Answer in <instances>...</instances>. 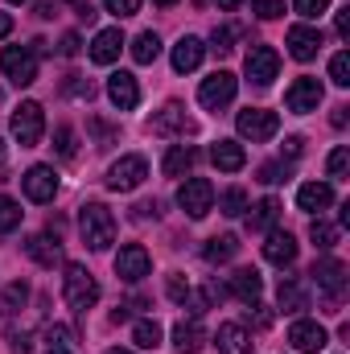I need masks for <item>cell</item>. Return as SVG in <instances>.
<instances>
[{
    "label": "cell",
    "mask_w": 350,
    "mask_h": 354,
    "mask_svg": "<svg viewBox=\"0 0 350 354\" xmlns=\"http://www.w3.org/2000/svg\"><path fill=\"white\" fill-rule=\"evenodd\" d=\"M79 231H83V243L91 252H107L116 243V214L103 202H87L79 210Z\"/></svg>",
    "instance_id": "1"
},
{
    "label": "cell",
    "mask_w": 350,
    "mask_h": 354,
    "mask_svg": "<svg viewBox=\"0 0 350 354\" xmlns=\"http://www.w3.org/2000/svg\"><path fill=\"white\" fill-rule=\"evenodd\" d=\"M62 297L75 313H87L91 305L99 301V284L83 264H66V276H62Z\"/></svg>",
    "instance_id": "2"
},
{
    "label": "cell",
    "mask_w": 350,
    "mask_h": 354,
    "mask_svg": "<svg viewBox=\"0 0 350 354\" xmlns=\"http://www.w3.org/2000/svg\"><path fill=\"white\" fill-rule=\"evenodd\" d=\"M8 128H12V136H17V145H21V149H33V145L42 140V132H46V111H42V103L25 99V103L12 111Z\"/></svg>",
    "instance_id": "3"
},
{
    "label": "cell",
    "mask_w": 350,
    "mask_h": 354,
    "mask_svg": "<svg viewBox=\"0 0 350 354\" xmlns=\"http://www.w3.org/2000/svg\"><path fill=\"white\" fill-rule=\"evenodd\" d=\"M0 71L8 75L12 87H29V83H37V54L29 46H4Z\"/></svg>",
    "instance_id": "4"
},
{
    "label": "cell",
    "mask_w": 350,
    "mask_h": 354,
    "mask_svg": "<svg viewBox=\"0 0 350 354\" xmlns=\"http://www.w3.org/2000/svg\"><path fill=\"white\" fill-rule=\"evenodd\" d=\"M235 128H239V136H243V140L264 145V140H272V136L280 132V120H276V111H264V107H243V111L235 115Z\"/></svg>",
    "instance_id": "5"
},
{
    "label": "cell",
    "mask_w": 350,
    "mask_h": 354,
    "mask_svg": "<svg viewBox=\"0 0 350 354\" xmlns=\"http://www.w3.org/2000/svg\"><path fill=\"white\" fill-rule=\"evenodd\" d=\"M309 280H313L330 301H342V297H347V284H350L347 280V264L334 260V256H322L317 264L309 268Z\"/></svg>",
    "instance_id": "6"
},
{
    "label": "cell",
    "mask_w": 350,
    "mask_h": 354,
    "mask_svg": "<svg viewBox=\"0 0 350 354\" xmlns=\"http://www.w3.org/2000/svg\"><path fill=\"white\" fill-rule=\"evenodd\" d=\"M235 91H239V79H235L231 71H214L210 79H202V87H198V103H202L206 111H223V107L235 99Z\"/></svg>",
    "instance_id": "7"
},
{
    "label": "cell",
    "mask_w": 350,
    "mask_h": 354,
    "mask_svg": "<svg viewBox=\"0 0 350 354\" xmlns=\"http://www.w3.org/2000/svg\"><path fill=\"white\" fill-rule=\"evenodd\" d=\"M177 206H181L190 218H206L210 206H214V185H210L206 177H190V181H181V189H177Z\"/></svg>",
    "instance_id": "8"
},
{
    "label": "cell",
    "mask_w": 350,
    "mask_h": 354,
    "mask_svg": "<svg viewBox=\"0 0 350 354\" xmlns=\"http://www.w3.org/2000/svg\"><path fill=\"white\" fill-rule=\"evenodd\" d=\"M145 177H149V161L132 153V157H120V161L107 169V189H116V194H132Z\"/></svg>",
    "instance_id": "9"
},
{
    "label": "cell",
    "mask_w": 350,
    "mask_h": 354,
    "mask_svg": "<svg viewBox=\"0 0 350 354\" xmlns=\"http://www.w3.org/2000/svg\"><path fill=\"white\" fill-rule=\"evenodd\" d=\"M243 71H248V79L256 87H272V79L280 75V58H276L272 46H252L248 58H243Z\"/></svg>",
    "instance_id": "10"
},
{
    "label": "cell",
    "mask_w": 350,
    "mask_h": 354,
    "mask_svg": "<svg viewBox=\"0 0 350 354\" xmlns=\"http://www.w3.org/2000/svg\"><path fill=\"white\" fill-rule=\"evenodd\" d=\"M149 272H153V256H149L140 243H128V248H120V256H116V276H120V280H128V284H140Z\"/></svg>",
    "instance_id": "11"
},
{
    "label": "cell",
    "mask_w": 350,
    "mask_h": 354,
    "mask_svg": "<svg viewBox=\"0 0 350 354\" xmlns=\"http://www.w3.org/2000/svg\"><path fill=\"white\" fill-rule=\"evenodd\" d=\"M317 103H322V83L317 79H297L293 87L284 91V107L288 111H297V115H305V111H317Z\"/></svg>",
    "instance_id": "12"
},
{
    "label": "cell",
    "mask_w": 350,
    "mask_h": 354,
    "mask_svg": "<svg viewBox=\"0 0 350 354\" xmlns=\"http://www.w3.org/2000/svg\"><path fill=\"white\" fill-rule=\"evenodd\" d=\"M157 136H185V132H194V120L185 115V107L181 103H165L157 115H153V124H149Z\"/></svg>",
    "instance_id": "13"
},
{
    "label": "cell",
    "mask_w": 350,
    "mask_h": 354,
    "mask_svg": "<svg viewBox=\"0 0 350 354\" xmlns=\"http://www.w3.org/2000/svg\"><path fill=\"white\" fill-rule=\"evenodd\" d=\"M21 185H25L29 202H54V194H58V174H54L50 165H33L29 174L21 177Z\"/></svg>",
    "instance_id": "14"
},
{
    "label": "cell",
    "mask_w": 350,
    "mask_h": 354,
    "mask_svg": "<svg viewBox=\"0 0 350 354\" xmlns=\"http://www.w3.org/2000/svg\"><path fill=\"white\" fill-rule=\"evenodd\" d=\"M288 342H293V351L301 354H317L330 338H326V330L317 326V322H305V317H297L293 326H288Z\"/></svg>",
    "instance_id": "15"
},
{
    "label": "cell",
    "mask_w": 350,
    "mask_h": 354,
    "mask_svg": "<svg viewBox=\"0 0 350 354\" xmlns=\"http://www.w3.org/2000/svg\"><path fill=\"white\" fill-rule=\"evenodd\" d=\"M317 50H322V29H313V25H293L288 29V54L297 62L317 58Z\"/></svg>",
    "instance_id": "16"
},
{
    "label": "cell",
    "mask_w": 350,
    "mask_h": 354,
    "mask_svg": "<svg viewBox=\"0 0 350 354\" xmlns=\"http://www.w3.org/2000/svg\"><path fill=\"white\" fill-rule=\"evenodd\" d=\"M107 99H111L120 111H132V107L140 103V87H136V79H132L128 71H116V75L107 79Z\"/></svg>",
    "instance_id": "17"
},
{
    "label": "cell",
    "mask_w": 350,
    "mask_h": 354,
    "mask_svg": "<svg viewBox=\"0 0 350 354\" xmlns=\"http://www.w3.org/2000/svg\"><path fill=\"white\" fill-rule=\"evenodd\" d=\"M264 260L276 268H288L297 260V239L288 231H268V243H264Z\"/></svg>",
    "instance_id": "18"
},
{
    "label": "cell",
    "mask_w": 350,
    "mask_h": 354,
    "mask_svg": "<svg viewBox=\"0 0 350 354\" xmlns=\"http://www.w3.org/2000/svg\"><path fill=\"white\" fill-rule=\"evenodd\" d=\"M227 292H231V297H239L243 305H256V301H260V292H264L260 272H256V268H239V272L227 280Z\"/></svg>",
    "instance_id": "19"
},
{
    "label": "cell",
    "mask_w": 350,
    "mask_h": 354,
    "mask_svg": "<svg viewBox=\"0 0 350 354\" xmlns=\"http://www.w3.org/2000/svg\"><path fill=\"white\" fill-rule=\"evenodd\" d=\"M120 50H124V33H120V29H99L95 41H91V62L111 66V62L120 58Z\"/></svg>",
    "instance_id": "20"
},
{
    "label": "cell",
    "mask_w": 350,
    "mask_h": 354,
    "mask_svg": "<svg viewBox=\"0 0 350 354\" xmlns=\"http://www.w3.org/2000/svg\"><path fill=\"white\" fill-rule=\"evenodd\" d=\"M210 161H214L223 174H239V169L248 165V153H243L239 140H214V145H210Z\"/></svg>",
    "instance_id": "21"
},
{
    "label": "cell",
    "mask_w": 350,
    "mask_h": 354,
    "mask_svg": "<svg viewBox=\"0 0 350 354\" xmlns=\"http://www.w3.org/2000/svg\"><path fill=\"white\" fill-rule=\"evenodd\" d=\"M297 206L309 210V214H322L326 206H334V189H330L326 181H305V185L297 189Z\"/></svg>",
    "instance_id": "22"
},
{
    "label": "cell",
    "mask_w": 350,
    "mask_h": 354,
    "mask_svg": "<svg viewBox=\"0 0 350 354\" xmlns=\"http://www.w3.org/2000/svg\"><path fill=\"white\" fill-rule=\"evenodd\" d=\"M202 54H206V46H202L198 37H190V33H185V37L174 46V71H177V75L198 71V66H202Z\"/></svg>",
    "instance_id": "23"
},
{
    "label": "cell",
    "mask_w": 350,
    "mask_h": 354,
    "mask_svg": "<svg viewBox=\"0 0 350 354\" xmlns=\"http://www.w3.org/2000/svg\"><path fill=\"white\" fill-rule=\"evenodd\" d=\"M252 351H256V342L248 338V330L239 322L219 326V354H252Z\"/></svg>",
    "instance_id": "24"
},
{
    "label": "cell",
    "mask_w": 350,
    "mask_h": 354,
    "mask_svg": "<svg viewBox=\"0 0 350 354\" xmlns=\"http://www.w3.org/2000/svg\"><path fill=\"white\" fill-rule=\"evenodd\" d=\"M276 297H280V309H284V313H301V309H309V297H305V288H301V276H280Z\"/></svg>",
    "instance_id": "25"
},
{
    "label": "cell",
    "mask_w": 350,
    "mask_h": 354,
    "mask_svg": "<svg viewBox=\"0 0 350 354\" xmlns=\"http://www.w3.org/2000/svg\"><path fill=\"white\" fill-rule=\"evenodd\" d=\"M174 346L181 354H198L202 346H206V330H202V322L198 317H190V322H181L174 330Z\"/></svg>",
    "instance_id": "26"
},
{
    "label": "cell",
    "mask_w": 350,
    "mask_h": 354,
    "mask_svg": "<svg viewBox=\"0 0 350 354\" xmlns=\"http://www.w3.org/2000/svg\"><path fill=\"white\" fill-rule=\"evenodd\" d=\"M25 252H29L42 268L62 264V243H58V239H50V235H33V239L25 243Z\"/></svg>",
    "instance_id": "27"
},
{
    "label": "cell",
    "mask_w": 350,
    "mask_h": 354,
    "mask_svg": "<svg viewBox=\"0 0 350 354\" xmlns=\"http://www.w3.org/2000/svg\"><path fill=\"white\" fill-rule=\"evenodd\" d=\"M235 252H239V239L235 235H214V239H206L202 260L206 264H227V260H235Z\"/></svg>",
    "instance_id": "28"
},
{
    "label": "cell",
    "mask_w": 350,
    "mask_h": 354,
    "mask_svg": "<svg viewBox=\"0 0 350 354\" xmlns=\"http://www.w3.org/2000/svg\"><path fill=\"white\" fill-rule=\"evenodd\" d=\"M194 161H198V153H194L190 145H174V149L165 153L161 169H165V177H185L190 169H194Z\"/></svg>",
    "instance_id": "29"
},
{
    "label": "cell",
    "mask_w": 350,
    "mask_h": 354,
    "mask_svg": "<svg viewBox=\"0 0 350 354\" xmlns=\"http://www.w3.org/2000/svg\"><path fill=\"white\" fill-rule=\"evenodd\" d=\"M157 58H161V37H157L153 29H145V33L132 41V62L149 66V62H157Z\"/></svg>",
    "instance_id": "30"
},
{
    "label": "cell",
    "mask_w": 350,
    "mask_h": 354,
    "mask_svg": "<svg viewBox=\"0 0 350 354\" xmlns=\"http://www.w3.org/2000/svg\"><path fill=\"white\" fill-rule=\"evenodd\" d=\"M132 342H136L140 351H157V346H161V322H153V317L136 322V326H132Z\"/></svg>",
    "instance_id": "31"
},
{
    "label": "cell",
    "mask_w": 350,
    "mask_h": 354,
    "mask_svg": "<svg viewBox=\"0 0 350 354\" xmlns=\"http://www.w3.org/2000/svg\"><path fill=\"white\" fill-rule=\"evenodd\" d=\"M309 239H313L322 252H330V248L338 243V227H334V223H326V218H313V223H309Z\"/></svg>",
    "instance_id": "32"
},
{
    "label": "cell",
    "mask_w": 350,
    "mask_h": 354,
    "mask_svg": "<svg viewBox=\"0 0 350 354\" xmlns=\"http://www.w3.org/2000/svg\"><path fill=\"white\" fill-rule=\"evenodd\" d=\"M21 202H12L8 194H0V235H8V231H17L21 227Z\"/></svg>",
    "instance_id": "33"
},
{
    "label": "cell",
    "mask_w": 350,
    "mask_h": 354,
    "mask_svg": "<svg viewBox=\"0 0 350 354\" xmlns=\"http://www.w3.org/2000/svg\"><path fill=\"white\" fill-rule=\"evenodd\" d=\"M276 218H280V202L276 198H264L260 206H256V214H252V231H268Z\"/></svg>",
    "instance_id": "34"
},
{
    "label": "cell",
    "mask_w": 350,
    "mask_h": 354,
    "mask_svg": "<svg viewBox=\"0 0 350 354\" xmlns=\"http://www.w3.org/2000/svg\"><path fill=\"white\" fill-rule=\"evenodd\" d=\"M219 210H223L227 218H239V214L248 210V194H243V189H227V194L219 198Z\"/></svg>",
    "instance_id": "35"
},
{
    "label": "cell",
    "mask_w": 350,
    "mask_h": 354,
    "mask_svg": "<svg viewBox=\"0 0 350 354\" xmlns=\"http://www.w3.org/2000/svg\"><path fill=\"white\" fill-rule=\"evenodd\" d=\"M330 79H334V87H350V54H334V62H330Z\"/></svg>",
    "instance_id": "36"
},
{
    "label": "cell",
    "mask_w": 350,
    "mask_h": 354,
    "mask_svg": "<svg viewBox=\"0 0 350 354\" xmlns=\"http://www.w3.org/2000/svg\"><path fill=\"white\" fill-rule=\"evenodd\" d=\"M347 169H350V149H347V145H338V149L330 153V177H334V181H342Z\"/></svg>",
    "instance_id": "37"
},
{
    "label": "cell",
    "mask_w": 350,
    "mask_h": 354,
    "mask_svg": "<svg viewBox=\"0 0 350 354\" xmlns=\"http://www.w3.org/2000/svg\"><path fill=\"white\" fill-rule=\"evenodd\" d=\"M288 174H293V165H288V161H272V165H264V169H260V181H264V185H276V181H284Z\"/></svg>",
    "instance_id": "38"
},
{
    "label": "cell",
    "mask_w": 350,
    "mask_h": 354,
    "mask_svg": "<svg viewBox=\"0 0 350 354\" xmlns=\"http://www.w3.org/2000/svg\"><path fill=\"white\" fill-rule=\"evenodd\" d=\"M293 8H297L305 21H317V17L330 8V0H293Z\"/></svg>",
    "instance_id": "39"
},
{
    "label": "cell",
    "mask_w": 350,
    "mask_h": 354,
    "mask_svg": "<svg viewBox=\"0 0 350 354\" xmlns=\"http://www.w3.org/2000/svg\"><path fill=\"white\" fill-rule=\"evenodd\" d=\"M103 8L124 21V17H136V12H140V0H103Z\"/></svg>",
    "instance_id": "40"
},
{
    "label": "cell",
    "mask_w": 350,
    "mask_h": 354,
    "mask_svg": "<svg viewBox=\"0 0 350 354\" xmlns=\"http://www.w3.org/2000/svg\"><path fill=\"white\" fill-rule=\"evenodd\" d=\"M252 12H256L260 21H276V17L284 12V0H256V4H252Z\"/></svg>",
    "instance_id": "41"
},
{
    "label": "cell",
    "mask_w": 350,
    "mask_h": 354,
    "mask_svg": "<svg viewBox=\"0 0 350 354\" xmlns=\"http://www.w3.org/2000/svg\"><path fill=\"white\" fill-rule=\"evenodd\" d=\"M54 149H58V157H75V132H71L66 124L54 132Z\"/></svg>",
    "instance_id": "42"
},
{
    "label": "cell",
    "mask_w": 350,
    "mask_h": 354,
    "mask_svg": "<svg viewBox=\"0 0 350 354\" xmlns=\"http://www.w3.org/2000/svg\"><path fill=\"white\" fill-rule=\"evenodd\" d=\"M66 95H75V99H91L95 87H91V79H83V75H71V79H66Z\"/></svg>",
    "instance_id": "43"
},
{
    "label": "cell",
    "mask_w": 350,
    "mask_h": 354,
    "mask_svg": "<svg viewBox=\"0 0 350 354\" xmlns=\"http://www.w3.org/2000/svg\"><path fill=\"white\" fill-rule=\"evenodd\" d=\"M165 288H169V301H177V305H185V297H190V280H185V276H177V272H174Z\"/></svg>",
    "instance_id": "44"
},
{
    "label": "cell",
    "mask_w": 350,
    "mask_h": 354,
    "mask_svg": "<svg viewBox=\"0 0 350 354\" xmlns=\"http://www.w3.org/2000/svg\"><path fill=\"white\" fill-rule=\"evenodd\" d=\"M25 297H29V288H25L21 280L4 288V305H8V309H21V305H25Z\"/></svg>",
    "instance_id": "45"
},
{
    "label": "cell",
    "mask_w": 350,
    "mask_h": 354,
    "mask_svg": "<svg viewBox=\"0 0 350 354\" xmlns=\"http://www.w3.org/2000/svg\"><path fill=\"white\" fill-rule=\"evenodd\" d=\"M210 50H214V54H231V50H235V46H231V29H214V33H210Z\"/></svg>",
    "instance_id": "46"
},
{
    "label": "cell",
    "mask_w": 350,
    "mask_h": 354,
    "mask_svg": "<svg viewBox=\"0 0 350 354\" xmlns=\"http://www.w3.org/2000/svg\"><path fill=\"white\" fill-rule=\"evenodd\" d=\"M91 132H95V140H99V149H107V145H116V128H107L103 120H91Z\"/></svg>",
    "instance_id": "47"
},
{
    "label": "cell",
    "mask_w": 350,
    "mask_h": 354,
    "mask_svg": "<svg viewBox=\"0 0 350 354\" xmlns=\"http://www.w3.org/2000/svg\"><path fill=\"white\" fill-rule=\"evenodd\" d=\"M46 342L50 346H71V330L66 326H46Z\"/></svg>",
    "instance_id": "48"
},
{
    "label": "cell",
    "mask_w": 350,
    "mask_h": 354,
    "mask_svg": "<svg viewBox=\"0 0 350 354\" xmlns=\"http://www.w3.org/2000/svg\"><path fill=\"white\" fill-rule=\"evenodd\" d=\"M8 351H12V354H29V351H33V346H29V334L8 330Z\"/></svg>",
    "instance_id": "49"
},
{
    "label": "cell",
    "mask_w": 350,
    "mask_h": 354,
    "mask_svg": "<svg viewBox=\"0 0 350 354\" xmlns=\"http://www.w3.org/2000/svg\"><path fill=\"white\" fill-rule=\"evenodd\" d=\"M79 46H83V41H79V33H62L58 54H62V58H75V54H79Z\"/></svg>",
    "instance_id": "50"
},
{
    "label": "cell",
    "mask_w": 350,
    "mask_h": 354,
    "mask_svg": "<svg viewBox=\"0 0 350 354\" xmlns=\"http://www.w3.org/2000/svg\"><path fill=\"white\" fill-rule=\"evenodd\" d=\"M252 309H256V326H260V330H268V326H272V309H268V305H260V301H256Z\"/></svg>",
    "instance_id": "51"
},
{
    "label": "cell",
    "mask_w": 350,
    "mask_h": 354,
    "mask_svg": "<svg viewBox=\"0 0 350 354\" xmlns=\"http://www.w3.org/2000/svg\"><path fill=\"white\" fill-rule=\"evenodd\" d=\"M66 4H75V12H79L83 21H95V8H91V0H66Z\"/></svg>",
    "instance_id": "52"
},
{
    "label": "cell",
    "mask_w": 350,
    "mask_h": 354,
    "mask_svg": "<svg viewBox=\"0 0 350 354\" xmlns=\"http://www.w3.org/2000/svg\"><path fill=\"white\" fill-rule=\"evenodd\" d=\"M338 37H342V41H350V8H342V12H338Z\"/></svg>",
    "instance_id": "53"
},
{
    "label": "cell",
    "mask_w": 350,
    "mask_h": 354,
    "mask_svg": "<svg viewBox=\"0 0 350 354\" xmlns=\"http://www.w3.org/2000/svg\"><path fill=\"white\" fill-rule=\"evenodd\" d=\"M347 103H338V107H334V115H330V124H334V128H347Z\"/></svg>",
    "instance_id": "54"
},
{
    "label": "cell",
    "mask_w": 350,
    "mask_h": 354,
    "mask_svg": "<svg viewBox=\"0 0 350 354\" xmlns=\"http://www.w3.org/2000/svg\"><path fill=\"white\" fill-rule=\"evenodd\" d=\"M54 12H58V4H54V0H37V17H46V21H50Z\"/></svg>",
    "instance_id": "55"
},
{
    "label": "cell",
    "mask_w": 350,
    "mask_h": 354,
    "mask_svg": "<svg viewBox=\"0 0 350 354\" xmlns=\"http://www.w3.org/2000/svg\"><path fill=\"white\" fill-rule=\"evenodd\" d=\"M128 317H132L128 305H116V309H111V326H120V322H128Z\"/></svg>",
    "instance_id": "56"
},
{
    "label": "cell",
    "mask_w": 350,
    "mask_h": 354,
    "mask_svg": "<svg viewBox=\"0 0 350 354\" xmlns=\"http://www.w3.org/2000/svg\"><path fill=\"white\" fill-rule=\"evenodd\" d=\"M301 145H305L301 136H288V140H284V149H288V157H301Z\"/></svg>",
    "instance_id": "57"
},
{
    "label": "cell",
    "mask_w": 350,
    "mask_h": 354,
    "mask_svg": "<svg viewBox=\"0 0 350 354\" xmlns=\"http://www.w3.org/2000/svg\"><path fill=\"white\" fill-rule=\"evenodd\" d=\"M12 33V17L8 12H0V37H8Z\"/></svg>",
    "instance_id": "58"
},
{
    "label": "cell",
    "mask_w": 350,
    "mask_h": 354,
    "mask_svg": "<svg viewBox=\"0 0 350 354\" xmlns=\"http://www.w3.org/2000/svg\"><path fill=\"white\" fill-rule=\"evenodd\" d=\"M239 4H243V0H219V8H227V12H235Z\"/></svg>",
    "instance_id": "59"
},
{
    "label": "cell",
    "mask_w": 350,
    "mask_h": 354,
    "mask_svg": "<svg viewBox=\"0 0 350 354\" xmlns=\"http://www.w3.org/2000/svg\"><path fill=\"white\" fill-rule=\"evenodd\" d=\"M46 354H71V351H66V346H50Z\"/></svg>",
    "instance_id": "60"
},
{
    "label": "cell",
    "mask_w": 350,
    "mask_h": 354,
    "mask_svg": "<svg viewBox=\"0 0 350 354\" xmlns=\"http://www.w3.org/2000/svg\"><path fill=\"white\" fill-rule=\"evenodd\" d=\"M153 4H161V8H169V4H177V0H153Z\"/></svg>",
    "instance_id": "61"
},
{
    "label": "cell",
    "mask_w": 350,
    "mask_h": 354,
    "mask_svg": "<svg viewBox=\"0 0 350 354\" xmlns=\"http://www.w3.org/2000/svg\"><path fill=\"white\" fill-rule=\"evenodd\" d=\"M107 354H132V351H107Z\"/></svg>",
    "instance_id": "62"
},
{
    "label": "cell",
    "mask_w": 350,
    "mask_h": 354,
    "mask_svg": "<svg viewBox=\"0 0 350 354\" xmlns=\"http://www.w3.org/2000/svg\"><path fill=\"white\" fill-rule=\"evenodd\" d=\"M8 4H25V0H8Z\"/></svg>",
    "instance_id": "63"
},
{
    "label": "cell",
    "mask_w": 350,
    "mask_h": 354,
    "mask_svg": "<svg viewBox=\"0 0 350 354\" xmlns=\"http://www.w3.org/2000/svg\"><path fill=\"white\" fill-rule=\"evenodd\" d=\"M0 99H4V91H0Z\"/></svg>",
    "instance_id": "64"
}]
</instances>
